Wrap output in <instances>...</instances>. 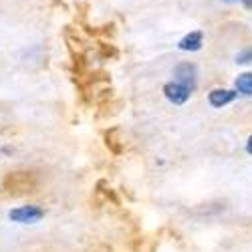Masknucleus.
<instances>
[{
    "label": "nucleus",
    "instance_id": "obj_1",
    "mask_svg": "<svg viewBox=\"0 0 252 252\" xmlns=\"http://www.w3.org/2000/svg\"><path fill=\"white\" fill-rule=\"evenodd\" d=\"M6 218L12 224H20V226H32L38 224L45 218V210L36 206V204H23V206H14L6 212Z\"/></svg>",
    "mask_w": 252,
    "mask_h": 252
},
{
    "label": "nucleus",
    "instance_id": "obj_5",
    "mask_svg": "<svg viewBox=\"0 0 252 252\" xmlns=\"http://www.w3.org/2000/svg\"><path fill=\"white\" fill-rule=\"evenodd\" d=\"M236 95H238L236 91H230V89H214V91H210L208 101H210V105H212V107L220 109V107H224V105L232 103V101L236 99Z\"/></svg>",
    "mask_w": 252,
    "mask_h": 252
},
{
    "label": "nucleus",
    "instance_id": "obj_2",
    "mask_svg": "<svg viewBox=\"0 0 252 252\" xmlns=\"http://www.w3.org/2000/svg\"><path fill=\"white\" fill-rule=\"evenodd\" d=\"M176 75V81L182 83V85H186L190 91L196 89V83H198V69L194 63H180V65L176 67L174 71Z\"/></svg>",
    "mask_w": 252,
    "mask_h": 252
},
{
    "label": "nucleus",
    "instance_id": "obj_8",
    "mask_svg": "<svg viewBox=\"0 0 252 252\" xmlns=\"http://www.w3.org/2000/svg\"><path fill=\"white\" fill-rule=\"evenodd\" d=\"M246 152L252 156V135H250V137H248V141H246Z\"/></svg>",
    "mask_w": 252,
    "mask_h": 252
},
{
    "label": "nucleus",
    "instance_id": "obj_4",
    "mask_svg": "<svg viewBox=\"0 0 252 252\" xmlns=\"http://www.w3.org/2000/svg\"><path fill=\"white\" fill-rule=\"evenodd\" d=\"M202 45H204V34L200 31H192L178 43V49L186 51V53H196L202 49Z\"/></svg>",
    "mask_w": 252,
    "mask_h": 252
},
{
    "label": "nucleus",
    "instance_id": "obj_7",
    "mask_svg": "<svg viewBox=\"0 0 252 252\" xmlns=\"http://www.w3.org/2000/svg\"><path fill=\"white\" fill-rule=\"evenodd\" d=\"M248 61H252V49H248L246 53H242V55L236 57V63H248Z\"/></svg>",
    "mask_w": 252,
    "mask_h": 252
},
{
    "label": "nucleus",
    "instance_id": "obj_9",
    "mask_svg": "<svg viewBox=\"0 0 252 252\" xmlns=\"http://www.w3.org/2000/svg\"><path fill=\"white\" fill-rule=\"evenodd\" d=\"M240 2H242L246 8H250V10H252V0H240Z\"/></svg>",
    "mask_w": 252,
    "mask_h": 252
},
{
    "label": "nucleus",
    "instance_id": "obj_10",
    "mask_svg": "<svg viewBox=\"0 0 252 252\" xmlns=\"http://www.w3.org/2000/svg\"><path fill=\"white\" fill-rule=\"evenodd\" d=\"M222 2H236V0H222Z\"/></svg>",
    "mask_w": 252,
    "mask_h": 252
},
{
    "label": "nucleus",
    "instance_id": "obj_3",
    "mask_svg": "<svg viewBox=\"0 0 252 252\" xmlns=\"http://www.w3.org/2000/svg\"><path fill=\"white\" fill-rule=\"evenodd\" d=\"M163 95H165L167 101H172L174 105H184L188 99H190L192 91L188 89L186 85H182V83L172 81V83H165L163 85Z\"/></svg>",
    "mask_w": 252,
    "mask_h": 252
},
{
    "label": "nucleus",
    "instance_id": "obj_6",
    "mask_svg": "<svg viewBox=\"0 0 252 252\" xmlns=\"http://www.w3.org/2000/svg\"><path fill=\"white\" fill-rule=\"evenodd\" d=\"M234 87H236V93L252 95V73H242V75H238L236 81H234Z\"/></svg>",
    "mask_w": 252,
    "mask_h": 252
}]
</instances>
